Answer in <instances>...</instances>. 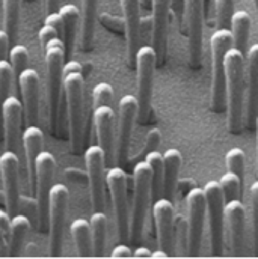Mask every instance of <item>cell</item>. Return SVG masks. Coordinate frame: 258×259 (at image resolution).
Here are the masks:
<instances>
[{"label": "cell", "instance_id": "cell-10", "mask_svg": "<svg viewBox=\"0 0 258 259\" xmlns=\"http://www.w3.org/2000/svg\"><path fill=\"white\" fill-rule=\"evenodd\" d=\"M56 169V160L49 151H41L36 158V180H35V202L38 209L40 231H49V196L53 187V177Z\"/></svg>", "mask_w": 258, "mask_h": 259}, {"label": "cell", "instance_id": "cell-34", "mask_svg": "<svg viewBox=\"0 0 258 259\" xmlns=\"http://www.w3.org/2000/svg\"><path fill=\"white\" fill-rule=\"evenodd\" d=\"M245 163H246L245 152H243V149H240L237 146L231 148L225 155V164H227L228 172H233L234 175H237L242 186L245 183Z\"/></svg>", "mask_w": 258, "mask_h": 259}, {"label": "cell", "instance_id": "cell-20", "mask_svg": "<svg viewBox=\"0 0 258 259\" xmlns=\"http://www.w3.org/2000/svg\"><path fill=\"white\" fill-rule=\"evenodd\" d=\"M124 20V36L127 50V64L130 68L136 66V53L140 41V0H120Z\"/></svg>", "mask_w": 258, "mask_h": 259}, {"label": "cell", "instance_id": "cell-15", "mask_svg": "<svg viewBox=\"0 0 258 259\" xmlns=\"http://www.w3.org/2000/svg\"><path fill=\"white\" fill-rule=\"evenodd\" d=\"M20 160L17 152L5 151L0 155V177L3 184L6 211L15 215L20 206Z\"/></svg>", "mask_w": 258, "mask_h": 259}, {"label": "cell", "instance_id": "cell-3", "mask_svg": "<svg viewBox=\"0 0 258 259\" xmlns=\"http://www.w3.org/2000/svg\"><path fill=\"white\" fill-rule=\"evenodd\" d=\"M64 92L68 115V134L72 154H80L85 134V77L80 71L64 75Z\"/></svg>", "mask_w": 258, "mask_h": 259}, {"label": "cell", "instance_id": "cell-50", "mask_svg": "<svg viewBox=\"0 0 258 259\" xmlns=\"http://www.w3.org/2000/svg\"><path fill=\"white\" fill-rule=\"evenodd\" d=\"M134 258H151V252L146 247H137L133 253Z\"/></svg>", "mask_w": 258, "mask_h": 259}, {"label": "cell", "instance_id": "cell-30", "mask_svg": "<svg viewBox=\"0 0 258 259\" xmlns=\"http://www.w3.org/2000/svg\"><path fill=\"white\" fill-rule=\"evenodd\" d=\"M30 231V220L24 214H15L11 219L9 226V243H8V256H18L26 240V235Z\"/></svg>", "mask_w": 258, "mask_h": 259}, {"label": "cell", "instance_id": "cell-49", "mask_svg": "<svg viewBox=\"0 0 258 259\" xmlns=\"http://www.w3.org/2000/svg\"><path fill=\"white\" fill-rule=\"evenodd\" d=\"M44 9L46 14L56 12L59 9V0H44Z\"/></svg>", "mask_w": 258, "mask_h": 259}, {"label": "cell", "instance_id": "cell-21", "mask_svg": "<svg viewBox=\"0 0 258 259\" xmlns=\"http://www.w3.org/2000/svg\"><path fill=\"white\" fill-rule=\"evenodd\" d=\"M246 101H245V121L248 130H255L258 118V42L246 52Z\"/></svg>", "mask_w": 258, "mask_h": 259}, {"label": "cell", "instance_id": "cell-38", "mask_svg": "<svg viewBox=\"0 0 258 259\" xmlns=\"http://www.w3.org/2000/svg\"><path fill=\"white\" fill-rule=\"evenodd\" d=\"M9 56V62L14 68L15 75H18L21 71H24L29 66V52L24 46L21 44H14L8 53Z\"/></svg>", "mask_w": 258, "mask_h": 259}, {"label": "cell", "instance_id": "cell-52", "mask_svg": "<svg viewBox=\"0 0 258 259\" xmlns=\"http://www.w3.org/2000/svg\"><path fill=\"white\" fill-rule=\"evenodd\" d=\"M254 5H255V9H257V14H258V0H254Z\"/></svg>", "mask_w": 258, "mask_h": 259}, {"label": "cell", "instance_id": "cell-19", "mask_svg": "<svg viewBox=\"0 0 258 259\" xmlns=\"http://www.w3.org/2000/svg\"><path fill=\"white\" fill-rule=\"evenodd\" d=\"M21 103L24 109L26 125L40 124V74L33 68H26L18 75Z\"/></svg>", "mask_w": 258, "mask_h": 259}, {"label": "cell", "instance_id": "cell-42", "mask_svg": "<svg viewBox=\"0 0 258 259\" xmlns=\"http://www.w3.org/2000/svg\"><path fill=\"white\" fill-rule=\"evenodd\" d=\"M251 199H252V220H254V247L258 256V181L251 186Z\"/></svg>", "mask_w": 258, "mask_h": 259}, {"label": "cell", "instance_id": "cell-47", "mask_svg": "<svg viewBox=\"0 0 258 259\" xmlns=\"http://www.w3.org/2000/svg\"><path fill=\"white\" fill-rule=\"evenodd\" d=\"M110 256H112V258H131L133 253H131V250H130V247L127 244H118V246L112 250Z\"/></svg>", "mask_w": 258, "mask_h": 259}, {"label": "cell", "instance_id": "cell-24", "mask_svg": "<svg viewBox=\"0 0 258 259\" xmlns=\"http://www.w3.org/2000/svg\"><path fill=\"white\" fill-rule=\"evenodd\" d=\"M21 143L26 155V164H27V177H29V186L30 193L35 192V180H36V158L40 152L43 151L44 145V133L38 125H27L21 134Z\"/></svg>", "mask_w": 258, "mask_h": 259}, {"label": "cell", "instance_id": "cell-55", "mask_svg": "<svg viewBox=\"0 0 258 259\" xmlns=\"http://www.w3.org/2000/svg\"><path fill=\"white\" fill-rule=\"evenodd\" d=\"M146 2H150V0H146Z\"/></svg>", "mask_w": 258, "mask_h": 259}, {"label": "cell", "instance_id": "cell-32", "mask_svg": "<svg viewBox=\"0 0 258 259\" xmlns=\"http://www.w3.org/2000/svg\"><path fill=\"white\" fill-rule=\"evenodd\" d=\"M23 0H3V30L8 33L11 44L17 41L18 24Z\"/></svg>", "mask_w": 258, "mask_h": 259}, {"label": "cell", "instance_id": "cell-8", "mask_svg": "<svg viewBox=\"0 0 258 259\" xmlns=\"http://www.w3.org/2000/svg\"><path fill=\"white\" fill-rule=\"evenodd\" d=\"M207 215L210 226V255L222 256L224 253V222H225V196L219 181H208L204 186Z\"/></svg>", "mask_w": 258, "mask_h": 259}, {"label": "cell", "instance_id": "cell-44", "mask_svg": "<svg viewBox=\"0 0 258 259\" xmlns=\"http://www.w3.org/2000/svg\"><path fill=\"white\" fill-rule=\"evenodd\" d=\"M55 36H61V35L58 33V30H56V29H53L52 26L44 24V26L41 27V30H40V41H41L43 49H44V47H46V44H47L52 38H55Z\"/></svg>", "mask_w": 258, "mask_h": 259}, {"label": "cell", "instance_id": "cell-41", "mask_svg": "<svg viewBox=\"0 0 258 259\" xmlns=\"http://www.w3.org/2000/svg\"><path fill=\"white\" fill-rule=\"evenodd\" d=\"M160 142H162V133L159 128H151L146 133V137H145V143L142 146V151L139 152V157H137V161L139 158H145L146 154L156 151L159 146H160Z\"/></svg>", "mask_w": 258, "mask_h": 259}, {"label": "cell", "instance_id": "cell-43", "mask_svg": "<svg viewBox=\"0 0 258 259\" xmlns=\"http://www.w3.org/2000/svg\"><path fill=\"white\" fill-rule=\"evenodd\" d=\"M44 24L52 26L53 29H56V30H58V33L61 35V38H64V20H62V17H61L59 11H56V12H50V14H46Z\"/></svg>", "mask_w": 258, "mask_h": 259}, {"label": "cell", "instance_id": "cell-6", "mask_svg": "<svg viewBox=\"0 0 258 259\" xmlns=\"http://www.w3.org/2000/svg\"><path fill=\"white\" fill-rule=\"evenodd\" d=\"M157 65V55L153 46H140L136 53V86H137V121L145 124L151 113L153 81Z\"/></svg>", "mask_w": 258, "mask_h": 259}, {"label": "cell", "instance_id": "cell-29", "mask_svg": "<svg viewBox=\"0 0 258 259\" xmlns=\"http://www.w3.org/2000/svg\"><path fill=\"white\" fill-rule=\"evenodd\" d=\"M251 26H252V18H251L249 12H246V11H234V14L231 17L230 30L233 33L234 47L239 49L242 53H246L249 33H251Z\"/></svg>", "mask_w": 258, "mask_h": 259}, {"label": "cell", "instance_id": "cell-46", "mask_svg": "<svg viewBox=\"0 0 258 259\" xmlns=\"http://www.w3.org/2000/svg\"><path fill=\"white\" fill-rule=\"evenodd\" d=\"M9 36L5 30H0V61L5 59L9 53Z\"/></svg>", "mask_w": 258, "mask_h": 259}, {"label": "cell", "instance_id": "cell-1", "mask_svg": "<svg viewBox=\"0 0 258 259\" xmlns=\"http://www.w3.org/2000/svg\"><path fill=\"white\" fill-rule=\"evenodd\" d=\"M245 53L234 46L225 53L227 74V127L231 134H239L245 121Z\"/></svg>", "mask_w": 258, "mask_h": 259}, {"label": "cell", "instance_id": "cell-45", "mask_svg": "<svg viewBox=\"0 0 258 259\" xmlns=\"http://www.w3.org/2000/svg\"><path fill=\"white\" fill-rule=\"evenodd\" d=\"M101 18H103V23L112 30H117V32H120V29L124 30V20H120L117 17H109V15H103Z\"/></svg>", "mask_w": 258, "mask_h": 259}, {"label": "cell", "instance_id": "cell-23", "mask_svg": "<svg viewBox=\"0 0 258 259\" xmlns=\"http://www.w3.org/2000/svg\"><path fill=\"white\" fill-rule=\"evenodd\" d=\"M225 220L230 229L231 249L234 256H240L245 244V205L240 199H233L225 203Z\"/></svg>", "mask_w": 258, "mask_h": 259}, {"label": "cell", "instance_id": "cell-40", "mask_svg": "<svg viewBox=\"0 0 258 259\" xmlns=\"http://www.w3.org/2000/svg\"><path fill=\"white\" fill-rule=\"evenodd\" d=\"M9 226H11V215H9V212L0 209V258L2 256H8Z\"/></svg>", "mask_w": 258, "mask_h": 259}, {"label": "cell", "instance_id": "cell-48", "mask_svg": "<svg viewBox=\"0 0 258 259\" xmlns=\"http://www.w3.org/2000/svg\"><path fill=\"white\" fill-rule=\"evenodd\" d=\"M82 69H83V66H82V64H79L77 61H68L64 65V75L68 74V72H72V71H80L82 72Z\"/></svg>", "mask_w": 258, "mask_h": 259}, {"label": "cell", "instance_id": "cell-12", "mask_svg": "<svg viewBox=\"0 0 258 259\" xmlns=\"http://www.w3.org/2000/svg\"><path fill=\"white\" fill-rule=\"evenodd\" d=\"M86 175L94 211H104L106 205V155L100 145H92L85 151Z\"/></svg>", "mask_w": 258, "mask_h": 259}, {"label": "cell", "instance_id": "cell-31", "mask_svg": "<svg viewBox=\"0 0 258 259\" xmlns=\"http://www.w3.org/2000/svg\"><path fill=\"white\" fill-rule=\"evenodd\" d=\"M89 225L92 232L94 256H103L107 241V215L104 211H94L89 219Z\"/></svg>", "mask_w": 258, "mask_h": 259}, {"label": "cell", "instance_id": "cell-16", "mask_svg": "<svg viewBox=\"0 0 258 259\" xmlns=\"http://www.w3.org/2000/svg\"><path fill=\"white\" fill-rule=\"evenodd\" d=\"M153 217L157 232L159 249L165 250L169 256L174 253V229H175V208L171 199L159 197L153 205Z\"/></svg>", "mask_w": 258, "mask_h": 259}, {"label": "cell", "instance_id": "cell-36", "mask_svg": "<svg viewBox=\"0 0 258 259\" xmlns=\"http://www.w3.org/2000/svg\"><path fill=\"white\" fill-rule=\"evenodd\" d=\"M234 5L236 0H214L217 29H230L231 17L234 14Z\"/></svg>", "mask_w": 258, "mask_h": 259}, {"label": "cell", "instance_id": "cell-9", "mask_svg": "<svg viewBox=\"0 0 258 259\" xmlns=\"http://www.w3.org/2000/svg\"><path fill=\"white\" fill-rule=\"evenodd\" d=\"M106 186L112 199L118 237L121 241H126L130 235V211L127 200V174L121 166L110 167L106 172Z\"/></svg>", "mask_w": 258, "mask_h": 259}, {"label": "cell", "instance_id": "cell-11", "mask_svg": "<svg viewBox=\"0 0 258 259\" xmlns=\"http://www.w3.org/2000/svg\"><path fill=\"white\" fill-rule=\"evenodd\" d=\"M204 6L205 0H183L185 23L188 32L189 66L199 69L202 64V35H204Z\"/></svg>", "mask_w": 258, "mask_h": 259}, {"label": "cell", "instance_id": "cell-26", "mask_svg": "<svg viewBox=\"0 0 258 259\" xmlns=\"http://www.w3.org/2000/svg\"><path fill=\"white\" fill-rule=\"evenodd\" d=\"M98 0H82L80 9V46L83 50H91L95 36Z\"/></svg>", "mask_w": 258, "mask_h": 259}, {"label": "cell", "instance_id": "cell-39", "mask_svg": "<svg viewBox=\"0 0 258 259\" xmlns=\"http://www.w3.org/2000/svg\"><path fill=\"white\" fill-rule=\"evenodd\" d=\"M114 101V88L109 83H98L92 89V103L94 107L98 106H110Z\"/></svg>", "mask_w": 258, "mask_h": 259}, {"label": "cell", "instance_id": "cell-17", "mask_svg": "<svg viewBox=\"0 0 258 259\" xmlns=\"http://www.w3.org/2000/svg\"><path fill=\"white\" fill-rule=\"evenodd\" d=\"M172 0H151V46L157 55V64L165 65L168 53V24Z\"/></svg>", "mask_w": 258, "mask_h": 259}, {"label": "cell", "instance_id": "cell-14", "mask_svg": "<svg viewBox=\"0 0 258 259\" xmlns=\"http://www.w3.org/2000/svg\"><path fill=\"white\" fill-rule=\"evenodd\" d=\"M139 104L134 95H124L118 103V131L115 137V157L120 166L129 163L133 125L137 119Z\"/></svg>", "mask_w": 258, "mask_h": 259}, {"label": "cell", "instance_id": "cell-28", "mask_svg": "<svg viewBox=\"0 0 258 259\" xmlns=\"http://www.w3.org/2000/svg\"><path fill=\"white\" fill-rule=\"evenodd\" d=\"M59 14L64 20V46L65 55H72L76 36L80 24V11L74 5H64L59 9Z\"/></svg>", "mask_w": 258, "mask_h": 259}, {"label": "cell", "instance_id": "cell-5", "mask_svg": "<svg viewBox=\"0 0 258 259\" xmlns=\"http://www.w3.org/2000/svg\"><path fill=\"white\" fill-rule=\"evenodd\" d=\"M151 199V167L146 160H140L133 167V202L130 211V235L131 244H139L143 234L146 208Z\"/></svg>", "mask_w": 258, "mask_h": 259}, {"label": "cell", "instance_id": "cell-51", "mask_svg": "<svg viewBox=\"0 0 258 259\" xmlns=\"http://www.w3.org/2000/svg\"><path fill=\"white\" fill-rule=\"evenodd\" d=\"M169 255L165 252V250H159V252H154V253H151V258H168Z\"/></svg>", "mask_w": 258, "mask_h": 259}, {"label": "cell", "instance_id": "cell-4", "mask_svg": "<svg viewBox=\"0 0 258 259\" xmlns=\"http://www.w3.org/2000/svg\"><path fill=\"white\" fill-rule=\"evenodd\" d=\"M234 46L230 29H217L210 38L211 53V89L210 107L216 113L227 112V74H225V53Z\"/></svg>", "mask_w": 258, "mask_h": 259}, {"label": "cell", "instance_id": "cell-53", "mask_svg": "<svg viewBox=\"0 0 258 259\" xmlns=\"http://www.w3.org/2000/svg\"><path fill=\"white\" fill-rule=\"evenodd\" d=\"M257 148H258V127H257Z\"/></svg>", "mask_w": 258, "mask_h": 259}, {"label": "cell", "instance_id": "cell-18", "mask_svg": "<svg viewBox=\"0 0 258 259\" xmlns=\"http://www.w3.org/2000/svg\"><path fill=\"white\" fill-rule=\"evenodd\" d=\"M23 103L9 95L2 104V127H3V139L5 149L17 152L21 145V122H23Z\"/></svg>", "mask_w": 258, "mask_h": 259}, {"label": "cell", "instance_id": "cell-2", "mask_svg": "<svg viewBox=\"0 0 258 259\" xmlns=\"http://www.w3.org/2000/svg\"><path fill=\"white\" fill-rule=\"evenodd\" d=\"M64 39L61 36L52 38L44 47L46 65V88H47V109L50 130L56 133L61 112V95L64 91Z\"/></svg>", "mask_w": 258, "mask_h": 259}, {"label": "cell", "instance_id": "cell-13", "mask_svg": "<svg viewBox=\"0 0 258 259\" xmlns=\"http://www.w3.org/2000/svg\"><path fill=\"white\" fill-rule=\"evenodd\" d=\"M188 206V255L198 256L202 244L204 223L207 215V202L204 189L194 187L186 196Z\"/></svg>", "mask_w": 258, "mask_h": 259}, {"label": "cell", "instance_id": "cell-25", "mask_svg": "<svg viewBox=\"0 0 258 259\" xmlns=\"http://www.w3.org/2000/svg\"><path fill=\"white\" fill-rule=\"evenodd\" d=\"M183 164V155L177 148H169L163 154V192L162 196L174 199L178 186V175Z\"/></svg>", "mask_w": 258, "mask_h": 259}, {"label": "cell", "instance_id": "cell-27", "mask_svg": "<svg viewBox=\"0 0 258 259\" xmlns=\"http://www.w3.org/2000/svg\"><path fill=\"white\" fill-rule=\"evenodd\" d=\"M69 232L77 250V255L82 258L86 256H94V247H92V232H91V225L85 219H76L71 226Z\"/></svg>", "mask_w": 258, "mask_h": 259}, {"label": "cell", "instance_id": "cell-37", "mask_svg": "<svg viewBox=\"0 0 258 259\" xmlns=\"http://www.w3.org/2000/svg\"><path fill=\"white\" fill-rule=\"evenodd\" d=\"M219 184L222 187V192H224V196H225V200L227 202L228 200H233V199H240L242 183L237 178V175H234L233 172H227L219 180Z\"/></svg>", "mask_w": 258, "mask_h": 259}, {"label": "cell", "instance_id": "cell-35", "mask_svg": "<svg viewBox=\"0 0 258 259\" xmlns=\"http://www.w3.org/2000/svg\"><path fill=\"white\" fill-rule=\"evenodd\" d=\"M14 77H15V72L11 62L6 59H2L0 61V121H2V104L11 94Z\"/></svg>", "mask_w": 258, "mask_h": 259}, {"label": "cell", "instance_id": "cell-7", "mask_svg": "<svg viewBox=\"0 0 258 259\" xmlns=\"http://www.w3.org/2000/svg\"><path fill=\"white\" fill-rule=\"evenodd\" d=\"M49 199V253L50 256H61L66 209L69 202L68 187L62 183L53 184Z\"/></svg>", "mask_w": 258, "mask_h": 259}, {"label": "cell", "instance_id": "cell-33", "mask_svg": "<svg viewBox=\"0 0 258 259\" xmlns=\"http://www.w3.org/2000/svg\"><path fill=\"white\" fill-rule=\"evenodd\" d=\"M151 167V199L156 200L163 192V155L156 149L143 158Z\"/></svg>", "mask_w": 258, "mask_h": 259}, {"label": "cell", "instance_id": "cell-22", "mask_svg": "<svg viewBox=\"0 0 258 259\" xmlns=\"http://www.w3.org/2000/svg\"><path fill=\"white\" fill-rule=\"evenodd\" d=\"M115 112L112 106L94 107V127L98 145L104 151L106 163H112L115 152Z\"/></svg>", "mask_w": 258, "mask_h": 259}, {"label": "cell", "instance_id": "cell-54", "mask_svg": "<svg viewBox=\"0 0 258 259\" xmlns=\"http://www.w3.org/2000/svg\"><path fill=\"white\" fill-rule=\"evenodd\" d=\"M27 2H32V0H27Z\"/></svg>", "mask_w": 258, "mask_h": 259}]
</instances>
